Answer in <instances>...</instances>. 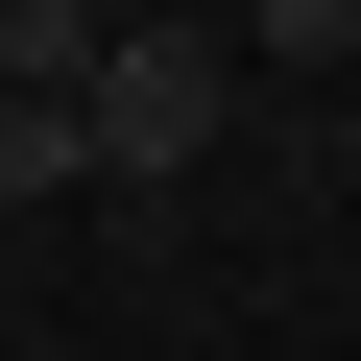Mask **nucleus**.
Listing matches in <instances>:
<instances>
[{"label": "nucleus", "instance_id": "nucleus-1", "mask_svg": "<svg viewBox=\"0 0 361 361\" xmlns=\"http://www.w3.org/2000/svg\"><path fill=\"white\" fill-rule=\"evenodd\" d=\"M217 97H241V73H217V25H121L73 121H97V169H121V193H169V169H217Z\"/></svg>", "mask_w": 361, "mask_h": 361}, {"label": "nucleus", "instance_id": "nucleus-2", "mask_svg": "<svg viewBox=\"0 0 361 361\" xmlns=\"http://www.w3.org/2000/svg\"><path fill=\"white\" fill-rule=\"evenodd\" d=\"M97 49H121L97 0H0V97H97Z\"/></svg>", "mask_w": 361, "mask_h": 361}, {"label": "nucleus", "instance_id": "nucleus-3", "mask_svg": "<svg viewBox=\"0 0 361 361\" xmlns=\"http://www.w3.org/2000/svg\"><path fill=\"white\" fill-rule=\"evenodd\" d=\"M73 169H97V121H73V97H0V193H73Z\"/></svg>", "mask_w": 361, "mask_h": 361}]
</instances>
